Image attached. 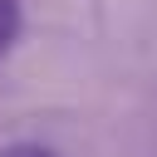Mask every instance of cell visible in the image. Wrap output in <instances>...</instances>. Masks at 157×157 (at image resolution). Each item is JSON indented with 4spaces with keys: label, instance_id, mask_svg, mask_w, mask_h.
Returning a JSON list of instances; mask_svg holds the SVG:
<instances>
[{
    "label": "cell",
    "instance_id": "cell-1",
    "mask_svg": "<svg viewBox=\"0 0 157 157\" xmlns=\"http://www.w3.org/2000/svg\"><path fill=\"white\" fill-rule=\"evenodd\" d=\"M20 25H25V15H20V0H0V54H10V49H15V39H20Z\"/></svg>",
    "mask_w": 157,
    "mask_h": 157
},
{
    "label": "cell",
    "instance_id": "cell-2",
    "mask_svg": "<svg viewBox=\"0 0 157 157\" xmlns=\"http://www.w3.org/2000/svg\"><path fill=\"white\" fill-rule=\"evenodd\" d=\"M0 157H59L49 142H34V137H20V142H5Z\"/></svg>",
    "mask_w": 157,
    "mask_h": 157
}]
</instances>
